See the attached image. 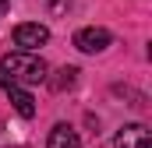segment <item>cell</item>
Wrapping results in <instances>:
<instances>
[{
  "label": "cell",
  "instance_id": "1",
  "mask_svg": "<svg viewBox=\"0 0 152 148\" xmlns=\"http://www.w3.org/2000/svg\"><path fill=\"white\" fill-rule=\"evenodd\" d=\"M46 64L32 49H14L0 57V81H14V85H39L46 81Z\"/></svg>",
  "mask_w": 152,
  "mask_h": 148
},
{
  "label": "cell",
  "instance_id": "2",
  "mask_svg": "<svg viewBox=\"0 0 152 148\" xmlns=\"http://www.w3.org/2000/svg\"><path fill=\"white\" fill-rule=\"evenodd\" d=\"M110 32L106 28H99V25H88V28H78L75 32V46L81 53H103L106 46H110Z\"/></svg>",
  "mask_w": 152,
  "mask_h": 148
},
{
  "label": "cell",
  "instance_id": "3",
  "mask_svg": "<svg viewBox=\"0 0 152 148\" xmlns=\"http://www.w3.org/2000/svg\"><path fill=\"white\" fill-rule=\"evenodd\" d=\"M14 42H18L21 49H39V46L50 42V28L39 25V21H25V25L14 28Z\"/></svg>",
  "mask_w": 152,
  "mask_h": 148
},
{
  "label": "cell",
  "instance_id": "4",
  "mask_svg": "<svg viewBox=\"0 0 152 148\" xmlns=\"http://www.w3.org/2000/svg\"><path fill=\"white\" fill-rule=\"evenodd\" d=\"M117 148H152V134L149 127H142V123H127V127H120L113 138Z\"/></svg>",
  "mask_w": 152,
  "mask_h": 148
},
{
  "label": "cell",
  "instance_id": "5",
  "mask_svg": "<svg viewBox=\"0 0 152 148\" xmlns=\"http://www.w3.org/2000/svg\"><path fill=\"white\" fill-rule=\"evenodd\" d=\"M4 88H7V95H11V102H14V110L21 113V116H36V99L25 92V88H18L14 81H0Z\"/></svg>",
  "mask_w": 152,
  "mask_h": 148
},
{
  "label": "cell",
  "instance_id": "6",
  "mask_svg": "<svg viewBox=\"0 0 152 148\" xmlns=\"http://www.w3.org/2000/svg\"><path fill=\"white\" fill-rule=\"evenodd\" d=\"M46 148H81V141H78V134L67 123H57L50 131V138H46Z\"/></svg>",
  "mask_w": 152,
  "mask_h": 148
},
{
  "label": "cell",
  "instance_id": "7",
  "mask_svg": "<svg viewBox=\"0 0 152 148\" xmlns=\"http://www.w3.org/2000/svg\"><path fill=\"white\" fill-rule=\"evenodd\" d=\"M75 78H78V67H60L57 78H53L50 85H53V92H64V88H71V85H75Z\"/></svg>",
  "mask_w": 152,
  "mask_h": 148
},
{
  "label": "cell",
  "instance_id": "8",
  "mask_svg": "<svg viewBox=\"0 0 152 148\" xmlns=\"http://www.w3.org/2000/svg\"><path fill=\"white\" fill-rule=\"evenodd\" d=\"M71 0H50V11H67Z\"/></svg>",
  "mask_w": 152,
  "mask_h": 148
},
{
  "label": "cell",
  "instance_id": "9",
  "mask_svg": "<svg viewBox=\"0 0 152 148\" xmlns=\"http://www.w3.org/2000/svg\"><path fill=\"white\" fill-rule=\"evenodd\" d=\"M0 14H7V0H0Z\"/></svg>",
  "mask_w": 152,
  "mask_h": 148
}]
</instances>
